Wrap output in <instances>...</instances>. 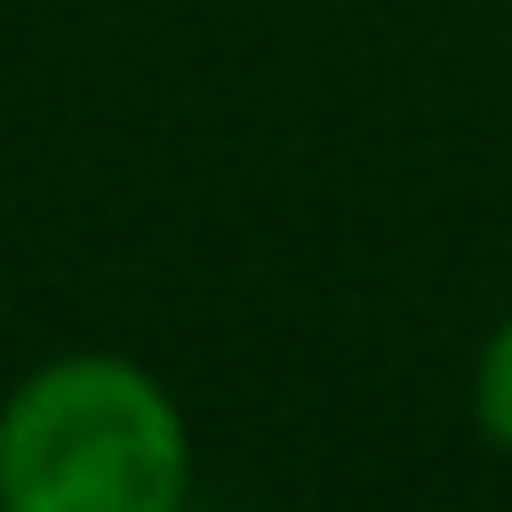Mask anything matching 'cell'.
<instances>
[{
	"instance_id": "obj_2",
	"label": "cell",
	"mask_w": 512,
	"mask_h": 512,
	"mask_svg": "<svg viewBox=\"0 0 512 512\" xmlns=\"http://www.w3.org/2000/svg\"><path fill=\"white\" fill-rule=\"evenodd\" d=\"M472 424L496 456H512V312L488 328L480 368H472Z\"/></svg>"
},
{
	"instance_id": "obj_1",
	"label": "cell",
	"mask_w": 512,
	"mask_h": 512,
	"mask_svg": "<svg viewBox=\"0 0 512 512\" xmlns=\"http://www.w3.org/2000/svg\"><path fill=\"white\" fill-rule=\"evenodd\" d=\"M184 480V416L128 360H56L0 408V512H184Z\"/></svg>"
}]
</instances>
